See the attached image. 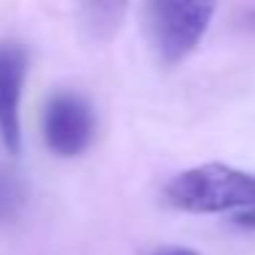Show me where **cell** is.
Returning a JSON list of instances; mask_svg holds the SVG:
<instances>
[{
	"mask_svg": "<svg viewBox=\"0 0 255 255\" xmlns=\"http://www.w3.org/2000/svg\"><path fill=\"white\" fill-rule=\"evenodd\" d=\"M233 225L247 228V231H255V209H250V211H242V214H236V217H233Z\"/></svg>",
	"mask_w": 255,
	"mask_h": 255,
	"instance_id": "obj_6",
	"label": "cell"
},
{
	"mask_svg": "<svg viewBox=\"0 0 255 255\" xmlns=\"http://www.w3.org/2000/svg\"><path fill=\"white\" fill-rule=\"evenodd\" d=\"M244 22H247V28H250V30H255V6L250 8L247 14H244Z\"/></svg>",
	"mask_w": 255,
	"mask_h": 255,
	"instance_id": "obj_8",
	"label": "cell"
},
{
	"mask_svg": "<svg viewBox=\"0 0 255 255\" xmlns=\"http://www.w3.org/2000/svg\"><path fill=\"white\" fill-rule=\"evenodd\" d=\"M44 143L58 156H77L96 134V116L88 99L74 91H58L44 107Z\"/></svg>",
	"mask_w": 255,
	"mask_h": 255,
	"instance_id": "obj_3",
	"label": "cell"
},
{
	"mask_svg": "<svg viewBox=\"0 0 255 255\" xmlns=\"http://www.w3.org/2000/svg\"><path fill=\"white\" fill-rule=\"evenodd\" d=\"M165 200L189 214H225L255 209V176L222 162L189 167L167 181Z\"/></svg>",
	"mask_w": 255,
	"mask_h": 255,
	"instance_id": "obj_1",
	"label": "cell"
},
{
	"mask_svg": "<svg viewBox=\"0 0 255 255\" xmlns=\"http://www.w3.org/2000/svg\"><path fill=\"white\" fill-rule=\"evenodd\" d=\"M25 200H28V189L22 178L0 165V225L17 220L25 209Z\"/></svg>",
	"mask_w": 255,
	"mask_h": 255,
	"instance_id": "obj_5",
	"label": "cell"
},
{
	"mask_svg": "<svg viewBox=\"0 0 255 255\" xmlns=\"http://www.w3.org/2000/svg\"><path fill=\"white\" fill-rule=\"evenodd\" d=\"M214 3L189 0H154L145 6V28L151 44L165 66L181 63L206 36L214 17Z\"/></svg>",
	"mask_w": 255,
	"mask_h": 255,
	"instance_id": "obj_2",
	"label": "cell"
},
{
	"mask_svg": "<svg viewBox=\"0 0 255 255\" xmlns=\"http://www.w3.org/2000/svg\"><path fill=\"white\" fill-rule=\"evenodd\" d=\"M154 255H198L195 250H187V247H162L156 250Z\"/></svg>",
	"mask_w": 255,
	"mask_h": 255,
	"instance_id": "obj_7",
	"label": "cell"
},
{
	"mask_svg": "<svg viewBox=\"0 0 255 255\" xmlns=\"http://www.w3.org/2000/svg\"><path fill=\"white\" fill-rule=\"evenodd\" d=\"M25 74H28V55L22 44L0 41V143L8 154H19L22 148V124H19V105H22Z\"/></svg>",
	"mask_w": 255,
	"mask_h": 255,
	"instance_id": "obj_4",
	"label": "cell"
}]
</instances>
